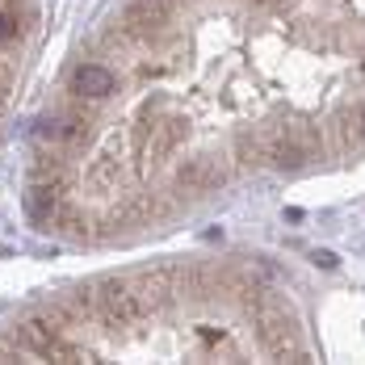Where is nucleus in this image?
<instances>
[{
  "label": "nucleus",
  "mask_w": 365,
  "mask_h": 365,
  "mask_svg": "<svg viewBox=\"0 0 365 365\" xmlns=\"http://www.w3.org/2000/svg\"><path fill=\"white\" fill-rule=\"evenodd\" d=\"M101 290L106 294H97V311H101L106 324L130 328V324H139L147 315V302L139 298V290H126L122 282H110V286H101Z\"/></svg>",
  "instance_id": "nucleus-1"
},
{
  "label": "nucleus",
  "mask_w": 365,
  "mask_h": 365,
  "mask_svg": "<svg viewBox=\"0 0 365 365\" xmlns=\"http://www.w3.org/2000/svg\"><path fill=\"white\" fill-rule=\"evenodd\" d=\"M260 349H264L269 357H298V361H302V353H298V336H294V324L286 319V315H277V311L260 315Z\"/></svg>",
  "instance_id": "nucleus-2"
},
{
  "label": "nucleus",
  "mask_w": 365,
  "mask_h": 365,
  "mask_svg": "<svg viewBox=\"0 0 365 365\" xmlns=\"http://www.w3.org/2000/svg\"><path fill=\"white\" fill-rule=\"evenodd\" d=\"M177 181L185 189H219L227 181V168H222L215 155H202V160H189L181 173H177Z\"/></svg>",
  "instance_id": "nucleus-3"
},
{
  "label": "nucleus",
  "mask_w": 365,
  "mask_h": 365,
  "mask_svg": "<svg viewBox=\"0 0 365 365\" xmlns=\"http://www.w3.org/2000/svg\"><path fill=\"white\" fill-rule=\"evenodd\" d=\"M72 88L80 97H88V101H101V97L113 93V72L101 68V63H80L72 76Z\"/></svg>",
  "instance_id": "nucleus-4"
},
{
  "label": "nucleus",
  "mask_w": 365,
  "mask_h": 365,
  "mask_svg": "<svg viewBox=\"0 0 365 365\" xmlns=\"http://www.w3.org/2000/svg\"><path fill=\"white\" fill-rule=\"evenodd\" d=\"M55 336H59L55 319H26V324L17 328V344H21V349H30V353L38 357V353H42Z\"/></svg>",
  "instance_id": "nucleus-5"
},
{
  "label": "nucleus",
  "mask_w": 365,
  "mask_h": 365,
  "mask_svg": "<svg viewBox=\"0 0 365 365\" xmlns=\"http://www.w3.org/2000/svg\"><path fill=\"white\" fill-rule=\"evenodd\" d=\"M135 290H139V298H143L147 307H164V302L173 298V273H168V269H155V273H143Z\"/></svg>",
  "instance_id": "nucleus-6"
},
{
  "label": "nucleus",
  "mask_w": 365,
  "mask_h": 365,
  "mask_svg": "<svg viewBox=\"0 0 365 365\" xmlns=\"http://www.w3.org/2000/svg\"><path fill=\"white\" fill-rule=\"evenodd\" d=\"M185 135H189V122H185V118H168V122L151 126V155H168Z\"/></svg>",
  "instance_id": "nucleus-7"
},
{
  "label": "nucleus",
  "mask_w": 365,
  "mask_h": 365,
  "mask_svg": "<svg viewBox=\"0 0 365 365\" xmlns=\"http://www.w3.org/2000/svg\"><path fill=\"white\" fill-rule=\"evenodd\" d=\"M38 357H42V361H88V349H80V344H63V340L55 336Z\"/></svg>",
  "instance_id": "nucleus-8"
},
{
  "label": "nucleus",
  "mask_w": 365,
  "mask_h": 365,
  "mask_svg": "<svg viewBox=\"0 0 365 365\" xmlns=\"http://www.w3.org/2000/svg\"><path fill=\"white\" fill-rule=\"evenodd\" d=\"M118 173H122V168H118V160H113V155H101V160L93 164L88 181H93V185H101V189H110V185H118Z\"/></svg>",
  "instance_id": "nucleus-9"
},
{
  "label": "nucleus",
  "mask_w": 365,
  "mask_h": 365,
  "mask_svg": "<svg viewBox=\"0 0 365 365\" xmlns=\"http://www.w3.org/2000/svg\"><path fill=\"white\" fill-rule=\"evenodd\" d=\"M34 135L38 139H51V143H68V118H42Z\"/></svg>",
  "instance_id": "nucleus-10"
},
{
  "label": "nucleus",
  "mask_w": 365,
  "mask_h": 365,
  "mask_svg": "<svg viewBox=\"0 0 365 365\" xmlns=\"http://www.w3.org/2000/svg\"><path fill=\"white\" fill-rule=\"evenodd\" d=\"M9 38H17V17L0 13V42H9Z\"/></svg>",
  "instance_id": "nucleus-11"
},
{
  "label": "nucleus",
  "mask_w": 365,
  "mask_h": 365,
  "mask_svg": "<svg viewBox=\"0 0 365 365\" xmlns=\"http://www.w3.org/2000/svg\"><path fill=\"white\" fill-rule=\"evenodd\" d=\"M143 9H151V13H160V17H168V9H173V0H139Z\"/></svg>",
  "instance_id": "nucleus-12"
},
{
  "label": "nucleus",
  "mask_w": 365,
  "mask_h": 365,
  "mask_svg": "<svg viewBox=\"0 0 365 365\" xmlns=\"http://www.w3.org/2000/svg\"><path fill=\"white\" fill-rule=\"evenodd\" d=\"M311 260H315L319 269H336V264H340V260H336V252H315Z\"/></svg>",
  "instance_id": "nucleus-13"
},
{
  "label": "nucleus",
  "mask_w": 365,
  "mask_h": 365,
  "mask_svg": "<svg viewBox=\"0 0 365 365\" xmlns=\"http://www.w3.org/2000/svg\"><path fill=\"white\" fill-rule=\"evenodd\" d=\"M353 135H357V139H365V106L353 113Z\"/></svg>",
  "instance_id": "nucleus-14"
}]
</instances>
